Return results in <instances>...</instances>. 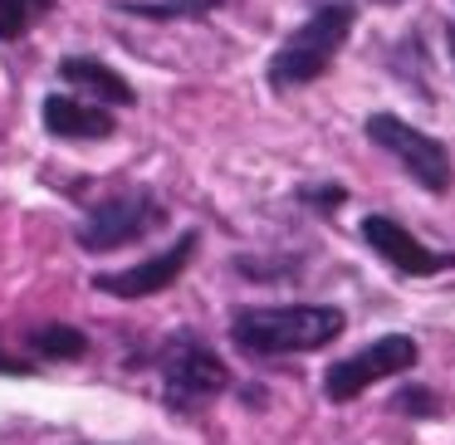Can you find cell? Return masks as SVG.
Returning <instances> with one entry per match:
<instances>
[{"label":"cell","instance_id":"obj_1","mask_svg":"<svg viewBox=\"0 0 455 445\" xmlns=\"http://www.w3.org/2000/svg\"><path fill=\"white\" fill-rule=\"evenodd\" d=\"M347 314L333 304H275V308H235L230 314V338L250 357H289L314 353L343 338Z\"/></svg>","mask_w":455,"mask_h":445},{"label":"cell","instance_id":"obj_2","mask_svg":"<svg viewBox=\"0 0 455 445\" xmlns=\"http://www.w3.org/2000/svg\"><path fill=\"white\" fill-rule=\"evenodd\" d=\"M353 25H357V11L347 0L318 5V11L275 50V60H269V89L289 93V89H304V83L323 79V74L333 69V60L343 54Z\"/></svg>","mask_w":455,"mask_h":445},{"label":"cell","instance_id":"obj_3","mask_svg":"<svg viewBox=\"0 0 455 445\" xmlns=\"http://www.w3.org/2000/svg\"><path fill=\"white\" fill-rule=\"evenodd\" d=\"M157 362H162V401L177 416H191L201 406H211L230 386V367L191 333L167 338Z\"/></svg>","mask_w":455,"mask_h":445},{"label":"cell","instance_id":"obj_4","mask_svg":"<svg viewBox=\"0 0 455 445\" xmlns=\"http://www.w3.org/2000/svg\"><path fill=\"white\" fill-rule=\"evenodd\" d=\"M162 226H167V211H162V201L152 196V191H142V187L118 191V196L89 206V216H84V226H79V245L89 250V255H108V250L148 240L152 230H162Z\"/></svg>","mask_w":455,"mask_h":445},{"label":"cell","instance_id":"obj_5","mask_svg":"<svg viewBox=\"0 0 455 445\" xmlns=\"http://www.w3.org/2000/svg\"><path fill=\"white\" fill-rule=\"evenodd\" d=\"M367 138H372V147L392 152V157L402 162V171L421 191H431V196H445V191H451V181H455L451 152H445L431 132L411 128V123L392 118V113H372V118H367Z\"/></svg>","mask_w":455,"mask_h":445},{"label":"cell","instance_id":"obj_6","mask_svg":"<svg viewBox=\"0 0 455 445\" xmlns=\"http://www.w3.org/2000/svg\"><path fill=\"white\" fill-rule=\"evenodd\" d=\"M416 357L421 353H416V343L406 333H387V338H377V343H367L363 353L338 357V362L323 372V396L343 406V401H353V396H363L372 382H387V377L411 372Z\"/></svg>","mask_w":455,"mask_h":445},{"label":"cell","instance_id":"obj_7","mask_svg":"<svg viewBox=\"0 0 455 445\" xmlns=\"http://www.w3.org/2000/svg\"><path fill=\"white\" fill-rule=\"evenodd\" d=\"M196 245H201V235H196V230H187V235H177V245L157 250V255L142 259V265L118 269V274H93V289H99V294H113V298H148V294H162V289H172L181 274H187Z\"/></svg>","mask_w":455,"mask_h":445},{"label":"cell","instance_id":"obj_8","mask_svg":"<svg viewBox=\"0 0 455 445\" xmlns=\"http://www.w3.org/2000/svg\"><path fill=\"white\" fill-rule=\"evenodd\" d=\"M363 240L406 279H431V274H441V269H455L451 250H426L421 240L392 216H367L363 220Z\"/></svg>","mask_w":455,"mask_h":445},{"label":"cell","instance_id":"obj_9","mask_svg":"<svg viewBox=\"0 0 455 445\" xmlns=\"http://www.w3.org/2000/svg\"><path fill=\"white\" fill-rule=\"evenodd\" d=\"M60 79L69 83V89H79L84 103H99V108H132V103H138L132 83L123 79L118 69H108L103 60H89V54L60 60Z\"/></svg>","mask_w":455,"mask_h":445},{"label":"cell","instance_id":"obj_10","mask_svg":"<svg viewBox=\"0 0 455 445\" xmlns=\"http://www.w3.org/2000/svg\"><path fill=\"white\" fill-rule=\"evenodd\" d=\"M40 113H44V128H50L54 138H64V142H103V138H113V128H118L108 108L84 103V99H74V93H50Z\"/></svg>","mask_w":455,"mask_h":445},{"label":"cell","instance_id":"obj_11","mask_svg":"<svg viewBox=\"0 0 455 445\" xmlns=\"http://www.w3.org/2000/svg\"><path fill=\"white\" fill-rule=\"evenodd\" d=\"M30 347L40 357H50V362H74V357L89 353V338H84L79 328H69V323H44V328L30 333Z\"/></svg>","mask_w":455,"mask_h":445},{"label":"cell","instance_id":"obj_12","mask_svg":"<svg viewBox=\"0 0 455 445\" xmlns=\"http://www.w3.org/2000/svg\"><path fill=\"white\" fill-rule=\"evenodd\" d=\"M50 11H54V0H0V44L25 40Z\"/></svg>","mask_w":455,"mask_h":445},{"label":"cell","instance_id":"obj_13","mask_svg":"<svg viewBox=\"0 0 455 445\" xmlns=\"http://www.w3.org/2000/svg\"><path fill=\"white\" fill-rule=\"evenodd\" d=\"M392 406L402 416H441V396H435L431 386H402V392L392 396Z\"/></svg>","mask_w":455,"mask_h":445},{"label":"cell","instance_id":"obj_14","mask_svg":"<svg viewBox=\"0 0 455 445\" xmlns=\"http://www.w3.org/2000/svg\"><path fill=\"white\" fill-rule=\"evenodd\" d=\"M299 201L314 206V211H323V216H333V211L347 201V191L343 187H299Z\"/></svg>","mask_w":455,"mask_h":445},{"label":"cell","instance_id":"obj_15","mask_svg":"<svg viewBox=\"0 0 455 445\" xmlns=\"http://www.w3.org/2000/svg\"><path fill=\"white\" fill-rule=\"evenodd\" d=\"M445 44H451V54H455V25H451V30H445Z\"/></svg>","mask_w":455,"mask_h":445}]
</instances>
